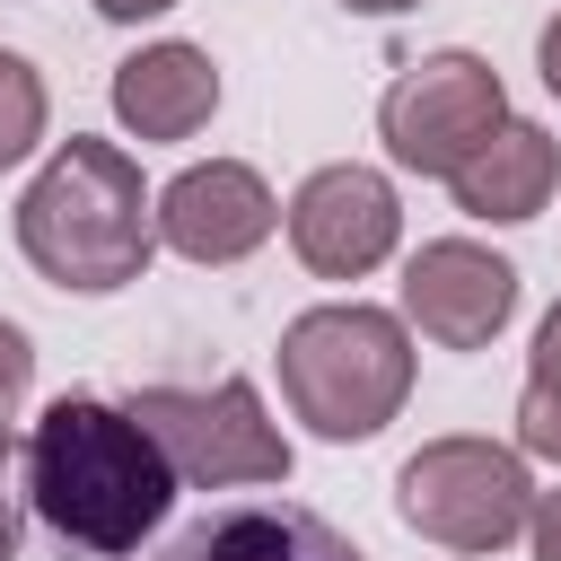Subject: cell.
Segmentation results:
<instances>
[{
    "label": "cell",
    "instance_id": "1",
    "mask_svg": "<svg viewBox=\"0 0 561 561\" xmlns=\"http://www.w3.org/2000/svg\"><path fill=\"white\" fill-rule=\"evenodd\" d=\"M26 508L96 561L140 552L167 508H175V465L158 456V438L105 403V394H53L44 421L26 430Z\"/></svg>",
    "mask_w": 561,
    "mask_h": 561
},
{
    "label": "cell",
    "instance_id": "2",
    "mask_svg": "<svg viewBox=\"0 0 561 561\" xmlns=\"http://www.w3.org/2000/svg\"><path fill=\"white\" fill-rule=\"evenodd\" d=\"M149 184H140V158L123 140H88L70 131L35 184L18 193V254L53 280V289H79V298H105L123 280L149 272L158 254V219H149Z\"/></svg>",
    "mask_w": 561,
    "mask_h": 561
},
{
    "label": "cell",
    "instance_id": "3",
    "mask_svg": "<svg viewBox=\"0 0 561 561\" xmlns=\"http://www.w3.org/2000/svg\"><path fill=\"white\" fill-rule=\"evenodd\" d=\"M280 394L333 447L377 438L403 412V394H412V324L394 307H368V298H333V307L289 316V333H280Z\"/></svg>",
    "mask_w": 561,
    "mask_h": 561
},
{
    "label": "cell",
    "instance_id": "4",
    "mask_svg": "<svg viewBox=\"0 0 561 561\" xmlns=\"http://www.w3.org/2000/svg\"><path fill=\"white\" fill-rule=\"evenodd\" d=\"M526 508H535V473L500 438H465V430L421 438L394 473V517L438 552H500L526 535Z\"/></svg>",
    "mask_w": 561,
    "mask_h": 561
},
{
    "label": "cell",
    "instance_id": "5",
    "mask_svg": "<svg viewBox=\"0 0 561 561\" xmlns=\"http://www.w3.org/2000/svg\"><path fill=\"white\" fill-rule=\"evenodd\" d=\"M123 412L158 438V456L193 491L289 482V438L263 421V394L245 377H219V386H140V394H123Z\"/></svg>",
    "mask_w": 561,
    "mask_h": 561
},
{
    "label": "cell",
    "instance_id": "6",
    "mask_svg": "<svg viewBox=\"0 0 561 561\" xmlns=\"http://www.w3.org/2000/svg\"><path fill=\"white\" fill-rule=\"evenodd\" d=\"M500 123H508V88H500V70H491L482 53H430V61H412V70L386 88V105H377L386 158L412 167V175H438V184H447Z\"/></svg>",
    "mask_w": 561,
    "mask_h": 561
},
{
    "label": "cell",
    "instance_id": "7",
    "mask_svg": "<svg viewBox=\"0 0 561 561\" xmlns=\"http://www.w3.org/2000/svg\"><path fill=\"white\" fill-rule=\"evenodd\" d=\"M403 237V202L377 167L342 158V167H316L298 193H289V245L316 280H368Z\"/></svg>",
    "mask_w": 561,
    "mask_h": 561
},
{
    "label": "cell",
    "instance_id": "8",
    "mask_svg": "<svg viewBox=\"0 0 561 561\" xmlns=\"http://www.w3.org/2000/svg\"><path fill=\"white\" fill-rule=\"evenodd\" d=\"M517 316V263L473 237H430L403 263V324H421L438 351H482Z\"/></svg>",
    "mask_w": 561,
    "mask_h": 561
},
{
    "label": "cell",
    "instance_id": "9",
    "mask_svg": "<svg viewBox=\"0 0 561 561\" xmlns=\"http://www.w3.org/2000/svg\"><path fill=\"white\" fill-rule=\"evenodd\" d=\"M149 219H158V245L184 263H245L280 228V202L245 158H202L175 184H158Z\"/></svg>",
    "mask_w": 561,
    "mask_h": 561
},
{
    "label": "cell",
    "instance_id": "10",
    "mask_svg": "<svg viewBox=\"0 0 561 561\" xmlns=\"http://www.w3.org/2000/svg\"><path fill=\"white\" fill-rule=\"evenodd\" d=\"M158 561H368V552H359L333 517L254 491V500H219V508H202Z\"/></svg>",
    "mask_w": 561,
    "mask_h": 561
},
{
    "label": "cell",
    "instance_id": "11",
    "mask_svg": "<svg viewBox=\"0 0 561 561\" xmlns=\"http://www.w3.org/2000/svg\"><path fill=\"white\" fill-rule=\"evenodd\" d=\"M219 114V61L202 44H140L131 61H114V123L131 140H193Z\"/></svg>",
    "mask_w": 561,
    "mask_h": 561
},
{
    "label": "cell",
    "instance_id": "12",
    "mask_svg": "<svg viewBox=\"0 0 561 561\" xmlns=\"http://www.w3.org/2000/svg\"><path fill=\"white\" fill-rule=\"evenodd\" d=\"M552 184H561V140H552L543 123H517V114H508V123L447 175L456 210H465V219H491V228L535 219V210L552 202Z\"/></svg>",
    "mask_w": 561,
    "mask_h": 561
},
{
    "label": "cell",
    "instance_id": "13",
    "mask_svg": "<svg viewBox=\"0 0 561 561\" xmlns=\"http://www.w3.org/2000/svg\"><path fill=\"white\" fill-rule=\"evenodd\" d=\"M44 123H53L44 70H35L26 53H9V44H0V167H18V158L44 140Z\"/></svg>",
    "mask_w": 561,
    "mask_h": 561
},
{
    "label": "cell",
    "instance_id": "14",
    "mask_svg": "<svg viewBox=\"0 0 561 561\" xmlns=\"http://www.w3.org/2000/svg\"><path fill=\"white\" fill-rule=\"evenodd\" d=\"M517 456L561 465V386H526L517 394Z\"/></svg>",
    "mask_w": 561,
    "mask_h": 561
},
{
    "label": "cell",
    "instance_id": "15",
    "mask_svg": "<svg viewBox=\"0 0 561 561\" xmlns=\"http://www.w3.org/2000/svg\"><path fill=\"white\" fill-rule=\"evenodd\" d=\"M26 386H35V342L0 316V438H9V421H18V403H26Z\"/></svg>",
    "mask_w": 561,
    "mask_h": 561
},
{
    "label": "cell",
    "instance_id": "16",
    "mask_svg": "<svg viewBox=\"0 0 561 561\" xmlns=\"http://www.w3.org/2000/svg\"><path fill=\"white\" fill-rule=\"evenodd\" d=\"M526 543H535V561H561V491H535V508H526Z\"/></svg>",
    "mask_w": 561,
    "mask_h": 561
},
{
    "label": "cell",
    "instance_id": "17",
    "mask_svg": "<svg viewBox=\"0 0 561 561\" xmlns=\"http://www.w3.org/2000/svg\"><path fill=\"white\" fill-rule=\"evenodd\" d=\"M526 386H561V307L535 324V377Z\"/></svg>",
    "mask_w": 561,
    "mask_h": 561
},
{
    "label": "cell",
    "instance_id": "18",
    "mask_svg": "<svg viewBox=\"0 0 561 561\" xmlns=\"http://www.w3.org/2000/svg\"><path fill=\"white\" fill-rule=\"evenodd\" d=\"M18 552V482H9V438H0V561Z\"/></svg>",
    "mask_w": 561,
    "mask_h": 561
},
{
    "label": "cell",
    "instance_id": "19",
    "mask_svg": "<svg viewBox=\"0 0 561 561\" xmlns=\"http://www.w3.org/2000/svg\"><path fill=\"white\" fill-rule=\"evenodd\" d=\"M535 70H543V88L561 96V18H543V35H535Z\"/></svg>",
    "mask_w": 561,
    "mask_h": 561
},
{
    "label": "cell",
    "instance_id": "20",
    "mask_svg": "<svg viewBox=\"0 0 561 561\" xmlns=\"http://www.w3.org/2000/svg\"><path fill=\"white\" fill-rule=\"evenodd\" d=\"M175 0H96V18H114V26H140V18H167Z\"/></svg>",
    "mask_w": 561,
    "mask_h": 561
},
{
    "label": "cell",
    "instance_id": "21",
    "mask_svg": "<svg viewBox=\"0 0 561 561\" xmlns=\"http://www.w3.org/2000/svg\"><path fill=\"white\" fill-rule=\"evenodd\" d=\"M351 18H394V9H421V0H342Z\"/></svg>",
    "mask_w": 561,
    "mask_h": 561
}]
</instances>
